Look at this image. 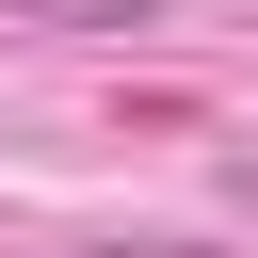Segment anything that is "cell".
<instances>
[{"label":"cell","instance_id":"1","mask_svg":"<svg viewBox=\"0 0 258 258\" xmlns=\"http://www.w3.org/2000/svg\"><path fill=\"white\" fill-rule=\"evenodd\" d=\"M0 16H16V32H145L161 0H0Z\"/></svg>","mask_w":258,"mask_h":258},{"label":"cell","instance_id":"2","mask_svg":"<svg viewBox=\"0 0 258 258\" xmlns=\"http://www.w3.org/2000/svg\"><path fill=\"white\" fill-rule=\"evenodd\" d=\"M81 258H210V242H81Z\"/></svg>","mask_w":258,"mask_h":258},{"label":"cell","instance_id":"3","mask_svg":"<svg viewBox=\"0 0 258 258\" xmlns=\"http://www.w3.org/2000/svg\"><path fill=\"white\" fill-rule=\"evenodd\" d=\"M226 194H242V210H258V145H226Z\"/></svg>","mask_w":258,"mask_h":258}]
</instances>
